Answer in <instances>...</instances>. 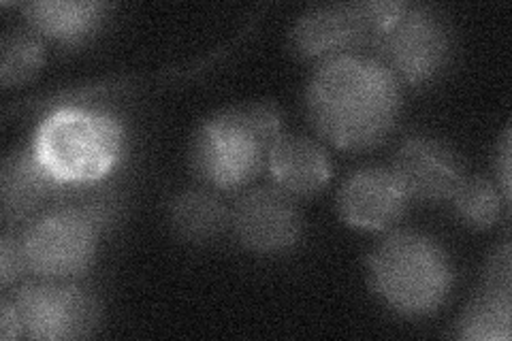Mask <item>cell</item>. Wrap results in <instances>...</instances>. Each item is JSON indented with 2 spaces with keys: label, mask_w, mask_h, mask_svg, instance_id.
I'll return each instance as SVG.
<instances>
[{
  "label": "cell",
  "mask_w": 512,
  "mask_h": 341,
  "mask_svg": "<svg viewBox=\"0 0 512 341\" xmlns=\"http://www.w3.org/2000/svg\"><path fill=\"white\" fill-rule=\"evenodd\" d=\"M391 171L408 199L425 203L451 201L466 177L459 154L442 139L416 135L399 145Z\"/></svg>",
  "instance_id": "30bf717a"
},
{
  "label": "cell",
  "mask_w": 512,
  "mask_h": 341,
  "mask_svg": "<svg viewBox=\"0 0 512 341\" xmlns=\"http://www.w3.org/2000/svg\"><path fill=\"white\" fill-rule=\"evenodd\" d=\"M28 28L64 47L82 45L99 30L109 5L92 0H35L20 5Z\"/></svg>",
  "instance_id": "5bb4252c"
},
{
  "label": "cell",
  "mask_w": 512,
  "mask_h": 341,
  "mask_svg": "<svg viewBox=\"0 0 512 341\" xmlns=\"http://www.w3.org/2000/svg\"><path fill=\"white\" fill-rule=\"evenodd\" d=\"M282 137L274 103L259 101L214 113L192 135L188 165L207 188L233 190L250 184Z\"/></svg>",
  "instance_id": "7a4b0ae2"
},
{
  "label": "cell",
  "mask_w": 512,
  "mask_h": 341,
  "mask_svg": "<svg viewBox=\"0 0 512 341\" xmlns=\"http://www.w3.org/2000/svg\"><path fill=\"white\" fill-rule=\"evenodd\" d=\"M62 184L43 169L30 145L3 158L0 165V218L3 226L15 231L26 224L58 197Z\"/></svg>",
  "instance_id": "7c38bea8"
},
{
  "label": "cell",
  "mask_w": 512,
  "mask_h": 341,
  "mask_svg": "<svg viewBox=\"0 0 512 341\" xmlns=\"http://www.w3.org/2000/svg\"><path fill=\"white\" fill-rule=\"evenodd\" d=\"M26 273L18 233L5 229L0 237V286L7 290Z\"/></svg>",
  "instance_id": "ffe728a7"
},
{
  "label": "cell",
  "mask_w": 512,
  "mask_h": 341,
  "mask_svg": "<svg viewBox=\"0 0 512 341\" xmlns=\"http://www.w3.org/2000/svg\"><path fill=\"white\" fill-rule=\"evenodd\" d=\"M0 337H3V341L24 337L18 307H15V301L9 297L0 301Z\"/></svg>",
  "instance_id": "44dd1931"
},
{
  "label": "cell",
  "mask_w": 512,
  "mask_h": 341,
  "mask_svg": "<svg viewBox=\"0 0 512 341\" xmlns=\"http://www.w3.org/2000/svg\"><path fill=\"white\" fill-rule=\"evenodd\" d=\"M512 295L483 290L457 322V337L468 341H508Z\"/></svg>",
  "instance_id": "e0dca14e"
},
{
  "label": "cell",
  "mask_w": 512,
  "mask_h": 341,
  "mask_svg": "<svg viewBox=\"0 0 512 341\" xmlns=\"http://www.w3.org/2000/svg\"><path fill=\"white\" fill-rule=\"evenodd\" d=\"M126 148L120 118L86 105L47 109L30 150L62 186L107 180Z\"/></svg>",
  "instance_id": "3957f363"
},
{
  "label": "cell",
  "mask_w": 512,
  "mask_h": 341,
  "mask_svg": "<svg viewBox=\"0 0 512 341\" xmlns=\"http://www.w3.org/2000/svg\"><path fill=\"white\" fill-rule=\"evenodd\" d=\"M103 231L82 209L54 203L18 233L26 273L39 280H77L90 269Z\"/></svg>",
  "instance_id": "8992f818"
},
{
  "label": "cell",
  "mask_w": 512,
  "mask_h": 341,
  "mask_svg": "<svg viewBox=\"0 0 512 341\" xmlns=\"http://www.w3.org/2000/svg\"><path fill=\"white\" fill-rule=\"evenodd\" d=\"M370 284L393 312L419 318L436 314L455 282L453 263L440 243L419 231H391L367 258Z\"/></svg>",
  "instance_id": "277c9868"
},
{
  "label": "cell",
  "mask_w": 512,
  "mask_h": 341,
  "mask_svg": "<svg viewBox=\"0 0 512 341\" xmlns=\"http://www.w3.org/2000/svg\"><path fill=\"white\" fill-rule=\"evenodd\" d=\"M45 47L32 28L7 30L0 41V84L22 86L35 77L43 64Z\"/></svg>",
  "instance_id": "ac0fdd59"
},
{
  "label": "cell",
  "mask_w": 512,
  "mask_h": 341,
  "mask_svg": "<svg viewBox=\"0 0 512 341\" xmlns=\"http://www.w3.org/2000/svg\"><path fill=\"white\" fill-rule=\"evenodd\" d=\"M512 273H510V243L493 250L483 271V290L500 292V295H512Z\"/></svg>",
  "instance_id": "d6986e66"
},
{
  "label": "cell",
  "mask_w": 512,
  "mask_h": 341,
  "mask_svg": "<svg viewBox=\"0 0 512 341\" xmlns=\"http://www.w3.org/2000/svg\"><path fill=\"white\" fill-rule=\"evenodd\" d=\"M453 207L457 218L476 231H489L502 220L508 201L498 186L485 175L463 177L453 194Z\"/></svg>",
  "instance_id": "2e32d148"
},
{
  "label": "cell",
  "mask_w": 512,
  "mask_h": 341,
  "mask_svg": "<svg viewBox=\"0 0 512 341\" xmlns=\"http://www.w3.org/2000/svg\"><path fill=\"white\" fill-rule=\"evenodd\" d=\"M402 111V84L374 56L340 54L318 62L306 88L314 131L346 152L380 145Z\"/></svg>",
  "instance_id": "6da1fadb"
},
{
  "label": "cell",
  "mask_w": 512,
  "mask_h": 341,
  "mask_svg": "<svg viewBox=\"0 0 512 341\" xmlns=\"http://www.w3.org/2000/svg\"><path fill=\"white\" fill-rule=\"evenodd\" d=\"M22 333L35 341L88 337L101 320V305L75 280H39L15 292Z\"/></svg>",
  "instance_id": "ba28073f"
},
{
  "label": "cell",
  "mask_w": 512,
  "mask_h": 341,
  "mask_svg": "<svg viewBox=\"0 0 512 341\" xmlns=\"http://www.w3.org/2000/svg\"><path fill=\"white\" fill-rule=\"evenodd\" d=\"M399 0H365L312 7L299 15L288 32L291 50L301 60H327L372 47L406 11Z\"/></svg>",
  "instance_id": "5b68a950"
},
{
  "label": "cell",
  "mask_w": 512,
  "mask_h": 341,
  "mask_svg": "<svg viewBox=\"0 0 512 341\" xmlns=\"http://www.w3.org/2000/svg\"><path fill=\"white\" fill-rule=\"evenodd\" d=\"M231 229L248 252L280 254L299 241L303 222L291 194L278 186H259L237 197L231 207Z\"/></svg>",
  "instance_id": "9c48e42d"
},
{
  "label": "cell",
  "mask_w": 512,
  "mask_h": 341,
  "mask_svg": "<svg viewBox=\"0 0 512 341\" xmlns=\"http://www.w3.org/2000/svg\"><path fill=\"white\" fill-rule=\"evenodd\" d=\"M495 175H498L495 182H498L504 199L510 203V128H506L498 154H495Z\"/></svg>",
  "instance_id": "7402d4cb"
},
{
  "label": "cell",
  "mask_w": 512,
  "mask_h": 341,
  "mask_svg": "<svg viewBox=\"0 0 512 341\" xmlns=\"http://www.w3.org/2000/svg\"><path fill=\"white\" fill-rule=\"evenodd\" d=\"M274 184L291 197H312L331 177V158L323 145L308 137L282 135L267 156Z\"/></svg>",
  "instance_id": "4fadbf2b"
},
{
  "label": "cell",
  "mask_w": 512,
  "mask_h": 341,
  "mask_svg": "<svg viewBox=\"0 0 512 341\" xmlns=\"http://www.w3.org/2000/svg\"><path fill=\"white\" fill-rule=\"evenodd\" d=\"M171 233L186 243H210L231 226V209L216 188H186L167 207Z\"/></svg>",
  "instance_id": "9a60e30c"
},
{
  "label": "cell",
  "mask_w": 512,
  "mask_h": 341,
  "mask_svg": "<svg viewBox=\"0 0 512 341\" xmlns=\"http://www.w3.org/2000/svg\"><path fill=\"white\" fill-rule=\"evenodd\" d=\"M410 199L395 173L384 167L352 171L338 192L340 218L363 231H387L404 216Z\"/></svg>",
  "instance_id": "8fae6325"
},
{
  "label": "cell",
  "mask_w": 512,
  "mask_h": 341,
  "mask_svg": "<svg viewBox=\"0 0 512 341\" xmlns=\"http://www.w3.org/2000/svg\"><path fill=\"white\" fill-rule=\"evenodd\" d=\"M453 28L440 11L408 5L399 20L372 45L399 84L423 86L438 77L453 56Z\"/></svg>",
  "instance_id": "52a82bcc"
}]
</instances>
